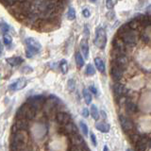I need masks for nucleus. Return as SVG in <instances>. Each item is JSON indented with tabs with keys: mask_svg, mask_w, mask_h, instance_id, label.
I'll use <instances>...</instances> for the list:
<instances>
[{
	"mask_svg": "<svg viewBox=\"0 0 151 151\" xmlns=\"http://www.w3.org/2000/svg\"><path fill=\"white\" fill-rule=\"evenodd\" d=\"M85 72H86L87 76H93V75L96 74V69H94L93 64H88L86 66V70H85Z\"/></svg>",
	"mask_w": 151,
	"mask_h": 151,
	"instance_id": "32",
	"label": "nucleus"
},
{
	"mask_svg": "<svg viewBox=\"0 0 151 151\" xmlns=\"http://www.w3.org/2000/svg\"><path fill=\"white\" fill-rule=\"evenodd\" d=\"M90 114L92 115V117L93 118L94 120H97L99 118V112H98V110L96 105H93L91 106V111H90Z\"/></svg>",
	"mask_w": 151,
	"mask_h": 151,
	"instance_id": "27",
	"label": "nucleus"
},
{
	"mask_svg": "<svg viewBox=\"0 0 151 151\" xmlns=\"http://www.w3.org/2000/svg\"><path fill=\"white\" fill-rule=\"evenodd\" d=\"M56 121L59 125L64 126L71 121V116L69 113L65 111H59L56 114Z\"/></svg>",
	"mask_w": 151,
	"mask_h": 151,
	"instance_id": "13",
	"label": "nucleus"
},
{
	"mask_svg": "<svg viewBox=\"0 0 151 151\" xmlns=\"http://www.w3.org/2000/svg\"><path fill=\"white\" fill-rule=\"evenodd\" d=\"M79 126H80V129H81V131H82V133L85 135V136H87L88 133H89V129H88V126L85 124V123L83 121H80L79 122Z\"/></svg>",
	"mask_w": 151,
	"mask_h": 151,
	"instance_id": "33",
	"label": "nucleus"
},
{
	"mask_svg": "<svg viewBox=\"0 0 151 151\" xmlns=\"http://www.w3.org/2000/svg\"><path fill=\"white\" fill-rule=\"evenodd\" d=\"M0 26H1V29H2V31H3L4 33H7V32L9 30V26L8 25V24H6V23H2Z\"/></svg>",
	"mask_w": 151,
	"mask_h": 151,
	"instance_id": "36",
	"label": "nucleus"
},
{
	"mask_svg": "<svg viewBox=\"0 0 151 151\" xmlns=\"http://www.w3.org/2000/svg\"><path fill=\"white\" fill-rule=\"evenodd\" d=\"M76 63H77V66L78 68H82L84 65V59L79 52L76 53Z\"/></svg>",
	"mask_w": 151,
	"mask_h": 151,
	"instance_id": "24",
	"label": "nucleus"
},
{
	"mask_svg": "<svg viewBox=\"0 0 151 151\" xmlns=\"http://www.w3.org/2000/svg\"><path fill=\"white\" fill-rule=\"evenodd\" d=\"M94 64H96V67L99 72H101V73L105 72V63H104V61L100 58L94 59Z\"/></svg>",
	"mask_w": 151,
	"mask_h": 151,
	"instance_id": "23",
	"label": "nucleus"
},
{
	"mask_svg": "<svg viewBox=\"0 0 151 151\" xmlns=\"http://www.w3.org/2000/svg\"><path fill=\"white\" fill-rule=\"evenodd\" d=\"M112 45H113V48L114 50L121 52V53L126 54V48H127V45L126 42L123 41L121 38H114V40L112 41Z\"/></svg>",
	"mask_w": 151,
	"mask_h": 151,
	"instance_id": "14",
	"label": "nucleus"
},
{
	"mask_svg": "<svg viewBox=\"0 0 151 151\" xmlns=\"http://www.w3.org/2000/svg\"><path fill=\"white\" fill-rule=\"evenodd\" d=\"M100 113H101V116L104 118V119H106V118H107V115H106V112L105 111H100Z\"/></svg>",
	"mask_w": 151,
	"mask_h": 151,
	"instance_id": "43",
	"label": "nucleus"
},
{
	"mask_svg": "<svg viewBox=\"0 0 151 151\" xmlns=\"http://www.w3.org/2000/svg\"><path fill=\"white\" fill-rule=\"evenodd\" d=\"M45 101H46V98L44 96H34L28 98L27 102L28 104H30L33 108H35L37 111H39L41 109L44 108Z\"/></svg>",
	"mask_w": 151,
	"mask_h": 151,
	"instance_id": "8",
	"label": "nucleus"
},
{
	"mask_svg": "<svg viewBox=\"0 0 151 151\" xmlns=\"http://www.w3.org/2000/svg\"><path fill=\"white\" fill-rule=\"evenodd\" d=\"M6 61L12 66V67H17V66L23 63L24 60L21 57H11V58L6 59Z\"/></svg>",
	"mask_w": 151,
	"mask_h": 151,
	"instance_id": "20",
	"label": "nucleus"
},
{
	"mask_svg": "<svg viewBox=\"0 0 151 151\" xmlns=\"http://www.w3.org/2000/svg\"><path fill=\"white\" fill-rule=\"evenodd\" d=\"M83 96H84V99H85V102L86 104H91L92 102V94H91V92L89 91L88 89H83Z\"/></svg>",
	"mask_w": 151,
	"mask_h": 151,
	"instance_id": "26",
	"label": "nucleus"
},
{
	"mask_svg": "<svg viewBox=\"0 0 151 151\" xmlns=\"http://www.w3.org/2000/svg\"><path fill=\"white\" fill-rule=\"evenodd\" d=\"M61 132H63V134H75V133H78V127L76 126L73 122H69L67 123L66 125L63 126V127H61L60 129Z\"/></svg>",
	"mask_w": 151,
	"mask_h": 151,
	"instance_id": "17",
	"label": "nucleus"
},
{
	"mask_svg": "<svg viewBox=\"0 0 151 151\" xmlns=\"http://www.w3.org/2000/svg\"><path fill=\"white\" fill-rule=\"evenodd\" d=\"M142 39H143V41L145 42H148V41H149V38L146 35H142Z\"/></svg>",
	"mask_w": 151,
	"mask_h": 151,
	"instance_id": "42",
	"label": "nucleus"
},
{
	"mask_svg": "<svg viewBox=\"0 0 151 151\" xmlns=\"http://www.w3.org/2000/svg\"><path fill=\"white\" fill-rule=\"evenodd\" d=\"M27 85V80L25 78H21L16 79L15 81H13L12 83L9 84L8 89L9 91L16 92V91H20V90L24 89Z\"/></svg>",
	"mask_w": 151,
	"mask_h": 151,
	"instance_id": "10",
	"label": "nucleus"
},
{
	"mask_svg": "<svg viewBox=\"0 0 151 151\" xmlns=\"http://www.w3.org/2000/svg\"><path fill=\"white\" fill-rule=\"evenodd\" d=\"M22 72H23V73H26V74H28V73L32 72V68L29 67V66H25V67L23 68Z\"/></svg>",
	"mask_w": 151,
	"mask_h": 151,
	"instance_id": "41",
	"label": "nucleus"
},
{
	"mask_svg": "<svg viewBox=\"0 0 151 151\" xmlns=\"http://www.w3.org/2000/svg\"><path fill=\"white\" fill-rule=\"evenodd\" d=\"M136 150H147L151 146V138L148 136H144L141 137L140 141L136 145Z\"/></svg>",
	"mask_w": 151,
	"mask_h": 151,
	"instance_id": "11",
	"label": "nucleus"
},
{
	"mask_svg": "<svg viewBox=\"0 0 151 151\" xmlns=\"http://www.w3.org/2000/svg\"><path fill=\"white\" fill-rule=\"evenodd\" d=\"M71 145L74 146H78V147L81 148V150H89V147L86 145V143H85L84 139L80 136L78 133H75V134H71L69 137Z\"/></svg>",
	"mask_w": 151,
	"mask_h": 151,
	"instance_id": "6",
	"label": "nucleus"
},
{
	"mask_svg": "<svg viewBox=\"0 0 151 151\" xmlns=\"http://www.w3.org/2000/svg\"><path fill=\"white\" fill-rule=\"evenodd\" d=\"M140 139H141V136L139 134L132 133V134L129 135V140L133 145H136L137 143H138V142L140 141Z\"/></svg>",
	"mask_w": 151,
	"mask_h": 151,
	"instance_id": "31",
	"label": "nucleus"
},
{
	"mask_svg": "<svg viewBox=\"0 0 151 151\" xmlns=\"http://www.w3.org/2000/svg\"><path fill=\"white\" fill-rule=\"evenodd\" d=\"M3 42H4V44L5 45H12V36L8 34V33H4V35H3Z\"/></svg>",
	"mask_w": 151,
	"mask_h": 151,
	"instance_id": "29",
	"label": "nucleus"
},
{
	"mask_svg": "<svg viewBox=\"0 0 151 151\" xmlns=\"http://www.w3.org/2000/svg\"><path fill=\"white\" fill-rule=\"evenodd\" d=\"M113 57H114V59H113L112 64H115L123 69H126L127 67V65H129V59L127 58L125 54H122V53H119V52L114 51Z\"/></svg>",
	"mask_w": 151,
	"mask_h": 151,
	"instance_id": "7",
	"label": "nucleus"
},
{
	"mask_svg": "<svg viewBox=\"0 0 151 151\" xmlns=\"http://www.w3.org/2000/svg\"><path fill=\"white\" fill-rule=\"evenodd\" d=\"M81 114H82V116L85 117V118H87V117L89 116L90 111H89V110H88L87 108H83V110H82V111H81Z\"/></svg>",
	"mask_w": 151,
	"mask_h": 151,
	"instance_id": "39",
	"label": "nucleus"
},
{
	"mask_svg": "<svg viewBox=\"0 0 151 151\" xmlns=\"http://www.w3.org/2000/svg\"><path fill=\"white\" fill-rule=\"evenodd\" d=\"M113 92H114L117 97H121V96H125L127 93V92H129V90L122 83H115L113 85Z\"/></svg>",
	"mask_w": 151,
	"mask_h": 151,
	"instance_id": "16",
	"label": "nucleus"
},
{
	"mask_svg": "<svg viewBox=\"0 0 151 151\" xmlns=\"http://www.w3.org/2000/svg\"><path fill=\"white\" fill-rule=\"evenodd\" d=\"M25 42L27 45L26 55L27 58H33L42 49V45L34 38H27L25 40Z\"/></svg>",
	"mask_w": 151,
	"mask_h": 151,
	"instance_id": "3",
	"label": "nucleus"
},
{
	"mask_svg": "<svg viewBox=\"0 0 151 151\" xmlns=\"http://www.w3.org/2000/svg\"><path fill=\"white\" fill-rule=\"evenodd\" d=\"M27 130H17L12 132L11 138V149L12 150H26V145L28 143Z\"/></svg>",
	"mask_w": 151,
	"mask_h": 151,
	"instance_id": "1",
	"label": "nucleus"
},
{
	"mask_svg": "<svg viewBox=\"0 0 151 151\" xmlns=\"http://www.w3.org/2000/svg\"><path fill=\"white\" fill-rule=\"evenodd\" d=\"M14 127L17 130H27L29 129V120L24 119V118H16V122L14 123Z\"/></svg>",
	"mask_w": 151,
	"mask_h": 151,
	"instance_id": "15",
	"label": "nucleus"
},
{
	"mask_svg": "<svg viewBox=\"0 0 151 151\" xmlns=\"http://www.w3.org/2000/svg\"><path fill=\"white\" fill-rule=\"evenodd\" d=\"M106 7L108 9H112V8H113V1L112 0H106Z\"/></svg>",
	"mask_w": 151,
	"mask_h": 151,
	"instance_id": "37",
	"label": "nucleus"
},
{
	"mask_svg": "<svg viewBox=\"0 0 151 151\" xmlns=\"http://www.w3.org/2000/svg\"><path fill=\"white\" fill-rule=\"evenodd\" d=\"M80 49H81L82 54L84 55L85 59H88L89 57V45H88V41L87 38H84L80 42Z\"/></svg>",
	"mask_w": 151,
	"mask_h": 151,
	"instance_id": "22",
	"label": "nucleus"
},
{
	"mask_svg": "<svg viewBox=\"0 0 151 151\" xmlns=\"http://www.w3.org/2000/svg\"><path fill=\"white\" fill-rule=\"evenodd\" d=\"M2 51H3V45H2V42H0V55H1Z\"/></svg>",
	"mask_w": 151,
	"mask_h": 151,
	"instance_id": "44",
	"label": "nucleus"
},
{
	"mask_svg": "<svg viewBox=\"0 0 151 151\" xmlns=\"http://www.w3.org/2000/svg\"><path fill=\"white\" fill-rule=\"evenodd\" d=\"M119 37L126 42L127 45L133 46L137 44V42H138L139 35L134 29H129L123 33V34Z\"/></svg>",
	"mask_w": 151,
	"mask_h": 151,
	"instance_id": "5",
	"label": "nucleus"
},
{
	"mask_svg": "<svg viewBox=\"0 0 151 151\" xmlns=\"http://www.w3.org/2000/svg\"><path fill=\"white\" fill-rule=\"evenodd\" d=\"M82 15L85 18H89L90 16H91V12H90V11L87 8H83L82 9Z\"/></svg>",
	"mask_w": 151,
	"mask_h": 151,
	"instance_id": "35",
	"label": "nucleus"
},
{
	"mask_svg": "<svg viewBox=\"0 0 151 151\" xmlns=\"http://www.w3.org/2000/svg\"><path fill=\"white\" fill-rule=\"evenodd\" d=\"M96 129L100 131L103 132V133H107V132L110 131L111 129V126L107 124L105 122H96Z\"/></svg>",
	"mask_w": 151,
	"mask_h": 151,
	"instance_id": "21",
	"label": "nucleus"
},
{
	"mask_svg": "<svg viewBox=\"0 0 151 151\" xmlns=\"http://www.w3.org/2000/svg\"><path fill=\"white\" fill-rule=\"evenodd\" d=\"M91 2H93V3H94V2H96V0H90Z\"/></svg>",
	"mask_w": 151,
	"mask_h": 151,
	"instance_id": "47",
	"label": "nucleus"
},
{
	"mask_svg": "<svg viewBox=\"0 0 151 151\" xmlns=\"http://www.w3.org/2000/svg\"><path fill=\"white\" fill-rule=\"evenodd\" d=\"M75 18H76L75 9L73 7H70L68 9V12H67V19L70 21H73V20H75Z\"/></svg>",
	"mask_w": 151,
	"mask_h": 151,
	"instance_id": "30",
	"label": "nucleus"
},
{
	"mask_svg": "<svg viewBox=\"0 0 151 151\" xmlns=\"http://www.w3.org/2000/svg\"><path fill=\"white\" fill-rule=\"evenodd\" d=\"M124 107H125L127 113H129V114H135V113L138 111V106H137L134 102H132L130 100H127Z\"/></svg>",
	"mask_w": 151,
	"mask_h": 151,
	"instance_id": "19",
	"label": "nucleus"
},
{
	"mask_svg": "<svg viewBox=\"0 0 151 151\" xmlns=\"http://www.w3.org/2000/svg\"><path fill=\"white\" fill-rule=\"evenodd\" d=\"M148 17H149V20H150V22H151V13L148 14Z\"/></svg>",
	"mask_w": 151,
	"mask_h": 151,
	"instance_id": "46",
	"label": "nucleus"
},
{
	"mask_svg": "<svg viewBox=\"0 0 151 151\" xmlns=\"http://www.w3.org/2000/svg\"><path fill=\"white\" fill-rule=\"evenodd\" d=\"M36 113H37L36 109L33 108L30 104H28L27 102L24 105H22L20 109L17 111L16 118H24V119L31 121L36 117Z\"/></svg>",
	"mask_w": 151,
	"mask_h": 151,
	"instance_id": "2",
	"label": "nucleus"
},
{
	"mask_svg": "<svg viewBox=\"0 0 151 151\" xmlns=\"http://www.w3.org/2000/svg\"><path fill=\"white\" fill-rule=\"evenodd\" d=\"M104 150H109V148H108V146H105V147H104Z\"/></svg>",
	"mask_w": 151,
	"mask_h": 151,
	"instance_id": "45",
	"label": "nucleus"
},
{
	"mask_svg": "<svg viewBox=\"0 0 151 151\" xmlns=\"http://www.w3.org/2000/svg\"><path fill=\"white\" fill-rule=\"evenodd\" d=\"M90 137H91V141H92V143H93V145H94V146H96V145H97V141H96V135H94V133H91V135H90Z\"/></svg>",
	"mask_w": 151,
	"mask_h": 151,
	"instance_id": "38",
	"label": "nucleus"
},
{
	"mask_svg": "<svg viewBox=\"0 0 151 151\" xmlns=\"http://www.w3.org/2000/svg\"><path fill=\"white\" fill-rule=\"evenodd\" d=\"M107 44V35L106 31L102 27H97L96 29V38H94V45L98 48L104 49Z\"/></svg>",
	"mask_w": 151,
	"mask_h": 151,
	"instance_id": "4",
	"label": "nucleus"
},
{
	"mask_svg": "<svg viewBox=\"0 0 151 151\" xmlns=\"http://www.w3.org/2000/svg\"><path fill=\"white\" fill-rule=\"evenodd\" d=\"M59 67L60 69V72L63 74H66L68 72V63L66 60H61L59 63Z\"/></svg>",
	"mask_w": 151,
	"mask_h": 151,
	"instance_id": "25",
	"label": "nucleus"
},
{
	"mask_svg": "<svg viewBox=\"0 0 151 151\" xmlns=\"http://www.w3.org/2000/svg\"><path fill=\"white\" fill-rule=\"evenodd\" d=\"M135 18L138 20L141 27H148L151 26V22L149 20V17H148V15H146V14H138Z\"/></svg>",
	"mask_w": 151,
	"mask_h": 151,
	"instance_id": "18",
	"label": "nucleus"
},
{
	"mask_svg": "<svg viewBox=\"0 0 151 151\" xmlns=\"http://www.w3.org/2000/svg\"><path fill=\"white\" fill-rule=\"evenodd\" d=\"M127 25L129 26V27L131 28V29H134V30L138 29V27H141V26H140V24H139V22H138V20H137L136 18L132 19V20H130L129 23H127Z\"/></svg>",
	"mask_w": 151,
	"mask_h": 151,
	"instance_id": "28",
	"label": "nucleus"
},
{
	"mask_svg": "<svg viewBox=\"0 0 151 151\" xmlns=\"http://www.w3.org/2000/svg\"><path fill=\"white\" fill-rule=\"evenodd\" d=\"M67 84H68V89H69V91L70 92H74L75 91V89H76V81L74 79H69L68 80V82H67Z\"/></svg>",
	"mask_w": 151,
	"mask_h": 151,
	"instance_id": "34",
	"label": "nucleus"
},
{
	"mask_svg": "<svg viewBox=\"0 0 151 151\" xmlns=\"http://www.w3.org/2000/svg\"><path fill=\"white\" fill-rule=\"evenodd\" d=\"M119 122L122 129L124 130L126 133H129V132L132 131L134 129V124L129 118H127V116L124 115H119Z\"/></svg>",
	"mask_w": 151,
	"mask_h": 151,
	"instance_id": "9",
	"label": "nucleus"
},
{
	"mask_svg": "<svg viewBox=\"0 0 151 151\" xmlns=\"http://www.w3.org/2000/svg\"><path fill=\"white\" fill-rule=\"evenodd\" d=\"M124 71H125V69H123L115 64H112L111 67V76L112 79L114 80V81H119V80L122 79V78H123Z\"/></svg>",
	"mask_w": 151,
	"mask_h": 151,
	"instance_id": "12",
	"label": "nucleus"
},
{
	"mask_svg": "<svg viewBox=\"0 0 151 151\" xmlns=\"http://www.w3.org/2000/svg\"><path fill=\"white\" fill-rule=\"evenodd\" d=\"M89 91L91 92V93H93V94H97V89L96 88V86H94V85H91V86L89 87Z\"/></svg>",
	"mask_w": 151,
	"mask_h": 151,
	"instance_id": "40",
	"label": "nucleus"
}]
</instances>
